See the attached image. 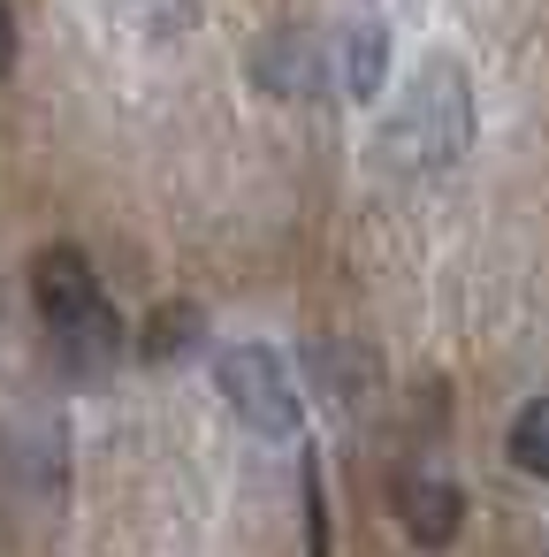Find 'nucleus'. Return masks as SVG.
Returning a JSON list of instances; mask_svg holds the SVG:
<instances>
[{
	"label": "nucleus",
	"instance_id": "obj_7",
	"mask_svg": "<svg viewBox=\"0 0 549 557\" xmlns=\"http://www.w3.org/2000/svg\"><path fill=\"white\" fill-rule=\"evenodd\" d=\"M397 511H404V534H412L420 549H450L458 527H465V496H458L450 481H404Z\"/></svg>",
	"mask_w": 549,
	"mask_h": 557
},
{
	"label": "nucleus",
	"instance_id": "obj_5",
	"mask_svg": "<svg viewBox=\"0 0 549 557\" xmlns=\"http://www.w3.org/2000/svg\"><path fill=\"white\" fill-rule=\"evenodd\" d=\"M382 77H389V32L382 24L328 32V85H336V100H374Z\"/></svg>",
	"mask_w": 549,
	"mask_h": 557
},
{
	"label": "nucleus",
	"instance_id": "obj_6",
	"mask_svg": "<svg viewBox=\"0 0 549 557\" xmlns=\"http://www.w3.org/2000/svg\"><path fill=\"white\" fill-rule=\"evenodd\" d=\"M54 351H62V367H70L77 382H100V374L123 359V321H115V306L100 298L92 313L62 321V329H54Z\"/></svg>",
	"mask_w": 549,
	"mask_h": 557
},
{
	"label": "nucleus",
	"instance_id": "obj_2",
	"mask_svg": "<svg viewBox=\"0 0 549 557\" xmlns=\"http://www.w3.org/2000/svg\"><path fill=\"white\" fill-rule=\"evenodd\" d=\"M214 389H222V397L237 405V420L260 428V435H298V428H305L298 382H290V367H283L267 344H229V351L214 359Z\"/></svg>",
	"mask_w": 549,
	"mask_h": 557
},
{
	"label": "nucleus",
	"instance_id": "obj_8",
	"mask_svg": "<svg viewBox=\"0 0 549 557\" xmlns=\"http://www.w3.org/2000/svg\"><path fill=\"white\" fill-rule=\"evenodd\" d=\"M199 336H207V313L184 306V298H169V306H153V321H146V359L169 367V359H184Z\"/></svg>",
	"mask_w": 549,
	"mask_h": 557
},
{
	"label": "nucleus",
	"instance_id": "obj_10",
	"mask_svg": "<svg viewBox=\"0 0 549 557\" xmlns=\"http://www.w3.org/2000/svg\"><path fill=\"white\" fill-rule=\"evenodd\" d=\"M16 70V16H9V0H0V77Z\"/></svg>",
	"mask_w": 549,
	"mask_h": 557
},
{
	"label": "nucleus",
	"instance_id": "obj_3",
	"mask_svg": "<svg viewBox=\"0 0 549 557\" xmlns=\"http://www.w3.org/2000/svg\"><path fill=\"white\" fill-rule=\"evenodd\" d=\"M32 298H39L47 329H62V321H77V313L100 306V275H92V260H85L77 245H47V252L32 260Z\"/></svg>",
	"mask_w": 549,
	"mask_h": 557
},
{
	"label": "nucleus",
	"instance_id": "obj_1",
	"mask_svg": "<svg viewBox=\"0 0 549 557\" xmlns=\"http://www.w3.org/2000/svg\"><path fill=\"white\" fill-rule=\"evenodd\" d=\"M465 131H473V100H465V77L450 62L420 70V85L404 92L397 123H389V161L397 169H442L465 153Z\"/></svg>",
	"mask_w": 549,
	"mask_h": 557
},
{
	"label": "nucleus",
	"instance_id": "obj_9",
	"mask_svg": "<svg viewBox=\"0 0 549 557\" xmlns=\"http://www.w3.org/2000/svg\"><path fill=\"white\" fill-rule=\"evenodd\" d=\"M511 466L519 473H534V481H549V397H534V405H519V420H511Z\"/></svg>",
	"mask_w": 549,
	"mask_h": 557
},
{
	"label": "nucleus",
	"instance_id": "obj_4",
	"mask_svg": "<svg viewBox=\"0 0 549 557\" xmlns=\"http://www.w3.org/2000/svg\"><path fill=\"white\" fill-rule=\"evenodd\" d=\"M260 85L283 92V100H321V92H336V85H328V39H313V32L267 39V47H260Z\"/></svg>",
	"mask_w": 549,
	"mask_h": 557
}]
</instances>
